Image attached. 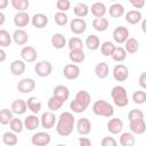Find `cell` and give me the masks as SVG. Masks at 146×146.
<instances>
[{
	"instance_id": "cell-52",
	"label": "cell",
	"mask_w": 146,
	"mask_h": 146,
	"mask_svg": "<svg viewBox=\"0 0 146 146\" xmlns=\"http://www.w3.org/2000/svg\"><path fill=\"white\" fill-rule=\"evenodd\" d=\"M139 84H140L141 88L146 89V72L140 74V76H139Z\"/></svg>"
},
{
	"instance_id": "cell-14",
	"label": "cell",
	"mask_w": 146,
	"mask_h": 146,
	"mask_svg": "<svg viewBox=\"0 0 146 146\" xmlns=\"http://www.w3.org/2000/svg\"><path fill=\"white\" fill-rule=\"evenodd\" d=\"M107 129L110 132L112 133H119L121 132V130L123 129V122L119 119V117H114L111 119L107 123Z\"/></svg>"
},
{
	"instance_id": "cell-10",
	"label": "cell",
	"mask_w": 146,
	"mask_h": 146,
	"mask_svg": "<svg viewBox=\"0 0 146 146\" xmlns=\"http://www.w3.org/2000/svg\"><path fill=\"white\" fill-rule=\"evenodd\" d=\"M70 27H71V31L73 33L81 34V33H83L86 31L87 24L82 18H74V19H72V22L70 24Z\"/></svg>"
},
{
	"instance_id": "cell-35",
	"label": "cell",
	"mask_w": 146,
	"mask_h": 146,
	"mask_svg": "<svg viewBox=\"0 0 146 146\" xmlns=\"http://www.w3.org/2000/svg\"><path fill=\"white\" fill-rule=\"evenodd\" d=\"M125 57H127V50L123 49L122 47H115V50L112 54V58L115 62H122L125 59Z\"/></svg>"
},
{
	"instance_id": "cell-56",
	"label": "cell",
	"mask_w": 146,
	"mask_h": 146,
	"mask_svg": "<svg viewBox=\"0 0 146 146\" xmlns=\"http://www.w3.org/2000/svg\"><path fill=\"white\" fill-rule=\"evenodd\" d=\"M3 22H5V15L3 13H0V25H2Z\"/></svg>"
},
{
	"instance_id": "cell-33",
	"label": "cell",
	"mask_w": 146,
	"mask_h": 146,
	"mask_svg": "<svg viewBox=\"0 0 146 146\" xmlns=\"http://www.w3.org/2000/svg\"><path fill=\"white\" fill-rule=\"evenodd\" d=\"M124 13V8L122 5L120 3H114L110 7V15L114 18H117V17H121Z\"/></svg>"
},
{
	"instance_id": "cell-44",
	"label": "cell",
	"mask_w": 146,
	"mask_h": 146,
	"mask_svg": "<svg viewBox=\"0 0 146 146\" xmlns=\"http://www.w3.org/2000/svg\"><path fill=\"white\" fill-rule=\"evenodd\" d=\"M70 108H71L73 112H75V113H81V112H84V111L87 110V107H86L83 104H81L78 99H74V100L71 102Z\"/></svg>"
},
{
	"instance_id": "cell-37",
	"label": "cell",
	"mask_w": 146,
	"mask_h": 146,
	"mask_svg": "<svg viewBox=\"0 0 146 146\" xmlns=\"http://www.w3.org/2000/svg\"><path fill=\"white\" fill-rule=\"evenodd\" d=\"M73 11H74L75 16H78V17H84V16L88 15L89 9H88V6L86 3H78L73 8Z\"/></svg>"
},
{
	"instance_id": "cell-59",
	"label": "cell",
	"mask_w": 146,
	"mask_h": 146,
	"mask_svg": "<svg viewBox=\"0 0 146 146\" xmlns=\"http://www.w3.org/2000/svg\"><path fill=\"white\" fill-rule=\"evenodd\" d=\"M130 1H131V0H130Z\"/></svg>"
},
{
	"instance_id": "cell-18",
	"label": "cell",
	"mask_w": 146,
	"mask_h": 146,
	"mask_svg": "<svg viewBox=\"0 0 146 146\" xmlns=\"http://www.w3.org/2000/svg\"><path fill=\"white\" fill-rule=\"evenodd\" d=\"M13 38H14V41L19 46L25 44L29 40V35L24 30H16L13 34Z\"/></svg>"
},
{
	"instance_id": "cell-57",
	"label": "cell",
	"mask_w": 146,
	"mask_h": 146,
	"mask_svg": "<svg viewBox=\"0 0 146 146\" xmlns=\"http://www.w3.org/2000/svg\"><path fill=\"white\" fill-rule=\"evenodd\" d=\"M141 29H143V31L146 33V18L143 21V23H141Z\"/></svg>"
},
{
	"instance_id": "cell-2",
	"label": "cell",
	"mask_w": 146,
	"mask_h": 146,
	"mask_svg": "<svg viewBox=\"0 0 146 146\" xmlns=\"http://www.w3.org/2000/svg\"><path fill=\"white\" fill-rule=\"evenodd\" d=\"M92 111L96 115H100V116H105V117H110L113 115L114 113V110H113V106L111 104H108L107 102L103 100V99H99V100H96L92 105Z\"/></svg>"
},
{
	"instance_id": "cell-38",
	"label": "cell",
	"mask_w": 146,
	"mask_h": 146,
	"mask_svg": "<svg viewBox=\"0 0 146 146\" xmlns=\"http://www.w3.org/2000/svg\"><path fill=\"white\" fill-rule=\"evenodd\" d=\"M114 50H115V46L110 41H105L100 47V51L104 56H112Z\"/></svg>"
},
{
	"instance_id": "cell-1",
	"label": "cell",
	"mask_w": 146,
	"mask_h": 146,
	"mask_svg": "<svg viewBox=\"0 0 146 146\" xmlns=\"http://www.w3.org/2000/svg\"><path fill=\"white\" fill-rule=\"evenodd\" d=\"M74 127V116L70 112H64L60 114L58 119V123L56 127L57 133L62 137H66L71 135L72 130Z\"/></svg>"
},
{
	"instance_id": "cell-54",
	"label": "cell",
	"mask_w": 146,
	"mask_h": 146,
	"mask_svg": "<svg viewBox=\"0 0 146 146\" xmlns=\"http://www.w3.org/2000/svg\"><path fill=\"white\" fill-rule=\"evenodd\" d=\"M8 5V0H0V9L6 8Z\"/></svg>"
},
{
	"instance_id": "cell-16",
	"label": "cell",
	"mask_w": 146,
	"mask_h": 146,
	"mask_svg": "<svg viewBox=\"0 0 146 146\" xmlns=\"http://www.w3.org/2000/svg\"><path fill=\"white\" fill-rule=\"evenodd\" d=\"M130 129H131L132 132H135L137 135H140V133L145 132V130H146V123L144 122V119L130 121Z\"/></svg>"
},
{
	"instance_id": "cell-43",
	"label": "cell",
	"mask_w": 146,
	"mask_h": 146,
	"mask_svg": "<svg viewBox=\"0 0 146 146\" xmlns=\"http://www.w3.org/2000/svg\"><path fill=\"white\" fill-rule=\"evenodd\" d=\"M132 100L136 104H143L146 102V92L143 90H137L132 95Z\"/></svg>"
},
{
	"instance_id": "cell-5",
	"label": "cell",
	"mask_w": 146,
	"mask_h": 146,
	"mask_svg": "<svg viewBox=\"0 0 146 146\" xmlns=\"http://www.w3.org/2000/svg\"><path fill=\"white\" fill-rule=\"evenodd\" d=\"M113 76H114V79H115L116 81H119V82L125 81V80L128 79V76H129V71H128L127 66H124V65H122V64L116 65V66L114 67V70H113Z\"/></svg>"
},
{
	"instance_id": "cell-49",
	"label": "cell",
	"mask_w": 146,
	"mask_h": 146,
	"mask_svg": "<svg viewBox=\"0 0 146 146\" xmlns=\"http://www.w3.org/2000/svg\"><path fill=\"white\" fill-rule=\"evenodd\" d=\"M56 7L59 11H66V10L70 9L71 2H70V0H57Z\"/></svg>"
},
{
	"instance_id": "cell-51",
	"label": "cell",
	"mask_w": 146,
	"mask_h": 146,
	"mask_svg": "<svg viewBox=\"0 0 146 146\" xmlns=\"http://www.w3.org/2000/svg\"><path fill=\"white\" fill-rule=\"evenodd\" d=\"M130 2H131V5H132L135 8H137V9L143 8V7L145 6V0H131Z\"/></svg>"
},
{
	"instance_id": "cell-17",
	"label": "cell",
	"mask_w": 146,
	"mask_h": 146,
	"mask_svg": "<svg viewBox=\"0 0 146 146\" xmlns=\"http://www.w3.org/2000/svg\"><path fill=\"white\" fill-rule=\"evenodd\" d=\"M32 24L36 29H42L48 24V17L43 14H35L32 17Z\"/></svg>"
},
{
	"instance_id": "cell-21",
	"label": "cell",
	"mask_w": 146,
	"mask_h": 146,
	"mask_svg": "<svg viewBox=\"0 0 146 146\" xmlns=\"http://www.w3.org/2000/svg\"><path fill=\"white\" fill-rule=\"evenodd\" d=\"M92 27L99 32L105 31L108 27V21L106 18H102V17H96L92 21Z\"/></svg>"
},
{
	"instance_id": "cell-25",
	"label": "cell",
	"mask_w": 146,
	"mask_h": 146,
	"mask_svg": "<svg viewBox=\"0 0 146 146\" xmlns=\"http://www.w3.org/2000/svg\"><path fill=\"white\" fill-rule=\"evenodd\" d=\"M54 96H57V97H59L60 99H63L65 102V100H67V98L70 96V91H68L67 87L59 84L54 89Z\"/></svg>"
},
{
	"instance_id": "cell-53",
	"label": "cell",
	"mask_w": 146,
	"mask_h": 146,
	"mask_svg": "<svg viewBox=\"0 0 146 146\" xmlns=\"http://www.w3.org/2000/svg\"><path fill=\"white\" fill-rule=\"evenodd\" d=\"M79 144L81 146H90L91 145V141L88 138H80L79 139Z\"/></svg>"
},
{
	"instance_id": "cell-46",
	"label": "cell",
	"mask_w": 146,
	"mask_h": 146,
	"mask_svg": "<svg viewBox=\"0 0 146 146\" xmlns=\"http://www.w3.org/2000/svg\"><path fill=\"white\" fill-rule=\"evenodd\" d=\"M10 128H11L13 131L19 133L23 130V122L18 117H13V120L10 121Z\"/></svg>"
},
{
	"instance_id": "cell-58",
	"label": "cell",
	"mask_w": 146,
	"mask_h": 146,
	"mask_svg": "<svg viewBox=\"0 0 146 146\" xmlns=\"http://www.w3.org/2000/svg\"><path fill=\"white\" fill-rule=\"evenodd\" d=\"M111 1H116V0H111Z\"/></svg>"
},
{
	"instance_id": "cell-24",
	"label": "cell",
	"mask_w": 146,
	"mask_h": 146,
	"mask_svg": "<svg viewBox=\"0 0 146 146\" xmlns=\"http://www.w3.org/2000/svg\"><path fill=\"white\" fill-rule=\"evenodd\" d=\"M95 73H96V75H97L99 79L106 78L107 74H108V65H107L106 63H104V62L98 63V64L96 65V67H95Z\"/></svg>"
},
{
	"instance_id": "cell-32",
	"label": "cell",
	"mask_w": 146,
	"mask_h": 146,
	"mask_svg": "<svg viewBox=\"0 0 146 146\" xmlns=\"http://www.w3.org/2000/svg\"><path fill=\"white\" fill-rule=\"evenodd\" d=\"M27 107L34 113V114H36L39 111H40V108H41V103H40V100L36 98V97H30L29 99H27Z\"/></svg>"
},
{
	"instance_id": "cell-19",
	"label": "cell",
	"mask_w": 146,
	"mask_h": 146,
	"mask_svg": "<svg viewBox=\"0 0 146 146\" xmlns=\"http://www.w3.org/2000/svg\"><path fill=\"white\" fill-rule=\"evenodd\" d=\"M26 107H27V104L23 99H16L11 104V110L16 114H23V113H25Z\"/></svg>"
},
{
	"instance_id": "cell-20",
	"label": "cell",
	"mask_w": 146,
	"mask_h": 146,
	"mask_svg": "<svg viewBox=\"0 0 146 146\" xmlns=\"http://www.w3.org/2000/svg\"><path fill=\"white\" fill-rule=\"evenodd\" d=\"M66 43V40H65V36L60 33H55L52 36H51V44L54 46V48L56 49H62L64 48Z\"/></svg>"
},
{
	"instance_id": "cell-3",
	"label": "cell",
	"mask_w": 146,
	"mask_h": 146,
	"mask_svg": "<svg viewBox=\"0 0 146 146\" xmlns=\"http://www.w3.org/2000/svg\"><path fill=\"white\" fill-rule=\"evenodd\" d=\"M111 96L114 100V104L119 107H124L128 105V96L127 91L122 86H115L113 87L111 91Z\"/></svg>"
},
{
	"instance_id": "cell-8",
	"label": "cell",
	"mask_w": 146,
	"mask_h": 146,
	"mask_svg": "<svg viewBox=\"0 0 146 146\" xmlns=\"http://www.w3.org/2000/svg\"><path fill=\"white\" fill-rule=\"evenodd\" d=\"M50 143V136L47 132H36L32 136V144L35 146H44Z\"/></svg>"
},
{
	"instance_id": "cell-36",
	"label": "cell",
	"mask_w": 146,
	"mask_h": 146,
	"mask_svg": "<svg viewBox=\"0 0 146 146\" xmlns=\"http://www.w3.org/2000/svg\"><path fill=\"white\" fill-rule=\"evenodd\" d=\"M120 144L122 146H132L135 144V137L130 132H124L120 137Z\"/></svg>"
},
{
	"instance_id": "cell-9",
	"label": "cell",
	"mask_w": 146,
	"mask_h": 146,
	"mask_svg": "<svg viewBox=\"0 0 146 146\" xmlns=\"http://www.w3.org/2000/svg\"><path fill=\"white\" fill-rule=\"evenodd\" d=\"M63 73H64V76L68 80H74L79 76L80 74V68L79 66H76L75 64H67L64 70H63Z\"/></svg>"
},
{
	"instance_id": "cell-47",
	"label": "cell",
	"mask_w": 146,
	"mask_h": 146,
	"mask_svg": "<svg viewBox=\"0 0 146 146\" xmlns=\"http://www.w3.org/2000/svg\"><path fill=\"white\" fill-rule=\"evenodd\" d=\"M55 22L59 26H64L67 23V15L64 11H58L55 14Z\"/></svg>"
},
{
	"instance_id": "cell-30",
	"label": "cell",
	"mask_w": 146,
	"mask_h": 146,
	"mask_svg": "<svg viewBox=\"0 0 146 146\" xmlns=\"http://www.w3.org/2000/svg\"><path fill=\"white\" fill-rule=\"evenodd\" d=\"M139 49V43L135 38H129L125 41V50L130 54H135L137 52V50Z\"/></svg>"
},
{
	"instance_id": "cell-41",
	"label": "cell",
	"mask_w": 146,
	"mask_h": 146,
	"mask_svg": "<svg viewBox=\"0 0 146 146\" xmlns=\"http://www.w3.org/2000/svg\"><path fill=\"white\" fill-rule=\"evenodd\" d=\"M11 5L15 9H17L19 11H24L29 8L30 2H29V0H11Z\"/></svg>"
},
{
	"instance_id": "cell-42",
	"label": "cell",
	"mask_w": 146,
	"mask_h": 146,
	"mask_svg": "<svg viewBox=\"0 0 146 146\" xmlns=\"http://www.w3.org/2000/svg\"><path fill=\"white\" fill-rule=\"evenodd\" d=\"M2 140L6 145H9V146H14V145L17 144V137L13 132H5L3 137H2Z\"/></svg>"
},
{
	"instance_id": "cell-39",
	"label": "cell",
	"mask_w": 146,
	"mask_h": 146,
	"mask_svg": "<svg viewBox=\"0 0 146 146\" xmlns=\"http://www.w3.org/2000/svg\"><path fill=\"white\" fill-rule=\"evenodd\" d=\"M13 120V113L8 108H2L0 111V122L2 124H8Z\"/></svg>"
},
{
	"instance_id": "cell-27",
	"label": "cell",
	"mask_w": 146,
	"mask_h": 146,
	"mask_svg": "<svg viewBox=\"0 0 146 146\" xmlns=\"http://www.w3.org/2000/svg\"><path fill=\"white\" fill-rule=\"evenodd\" d=\"M141 18V13L138 10H130L125 15V19L130 24H137Z\"/></svg>"
},
{
	"instance_id": "cell-13",
	"label": "cell",
	"mask_w": 146,
	"mask_h": 146,
	"mask_svg": "<svg viewBox=\"0 0 146 146\" xmlns=\"http://www.w3.org/2000/svg\"><path fill=\"white\" fill-rule=\"evenodd\" d=\"M76 129H78V132L79 133H81V135H88L90 132V130H91L90 121L87 117L79 119V121L76 123Z\"/></svg>"
},
{
	"instance_id": "cell-28",
	"label": "cell",
	"mask_w": 146,
	"mask_h": 146,
	"mask_svg": "<svg viewBox=\"0 0 146 146\" xmlns=\"http://www.w3.org/2000/svg\"><path fill=\"white\" fill-rule=\"evenodd\" d=\"M70 59L74 63H81L84 60V52L82 49H73L70 51Z\"/></svg>"
},
{
	"instance_id": "cell-23",
	"label": "cell",
	"mask_w": 146,
	"mask_h": 146,
	"mask_svg": "<svg viewBox=\"0 0 146 146\" xmlns=\"http://www.w3.org/2000/svg\"><path fill=\"white\" fill-rule=\"evenodd\" d=\"M106 13V7L102 2H95L91 6V14L95 17H103Z\"/></svg>"
},
{
	"instance_id": "cell-29",
	"label": "cell",
	"mask_w": 146,
	"mask_h": 146,
	"mask_svg": "<svg viewBox=\"0 0 146 146\" xmlns=\"http://www.w3.org/2000/svg\"><path fill=\"white\" fill-rule=\"evenodd\" d=\"M64 104V100L60 99L57 96H52L49 100H48V107L50 111H57L62 107V105Z\"/></svg>"
},
{
	"instance_id": "cell-11",
	"label": "cell",
	"mask_w": 146,
	"mask_h": 146,
	"mask_svg": "<svg viewBox=\"0 0 146 146\" xmlns=\"http://www.w3.org/2000/svg\"><path fill=\"white\" fill-rule=\"evenodd\" d=\"M55 121H56V116L52 112H44L41 116V124L46 129H51L55 124Z\"/></svg>"
},
{
	"instance_id": "cell-6",
	"label": "cell",
	"mask_w": 146,
	"mask_h": 146,
	"mask_svg": "<svg viewBox=\"0 0 146 146\" xmlns=\"http://www.w3.org/2000/svg\"><path fill=\"white\" fill-rule=\"evenodd\" d=\"M34 88H35V82L33 79H30V78L22 79L17 84V90L19 92H23V94L31 92L34 90Z\"/></svg>"
},
{
	"instance_id": "cell-34",
	"label": "cell",
	"mask_w": 146,
	"mask_h": 146,
	"mask_svg": "<svg viewBox=\"0 0 146 146\" xmlns=\"http://www.w3.org/2000/svg\"><path fill=\"white\" fill-rule=\"evenodd\" d=\"M86 46L90 50H96L99 47V38L97 35H94V34L88 35V38L86 40Z\"/></svg>"
},
{
	"instance_id": "cell-26",
	"label": "cell",
	"mask_w": 146,
	"mask_h": 146,
	"mask_svg": "<svg viewBox=\"0 0 146 146\" xmlns=\"http://www.w3.org/2000/svg\"><path fill=\"white\" fill-rule=\"evenodd\" d=\"M26 129L29 130H34L39 127L40 124V121H39V117L36 115H29L27 117H25V122H24Z\"/></svg>"
},
{
	"instance_id": "cell-45",
	"label": "cell",
	"mask_w": 146,
	"mask_h": 146,
	"mask_svg": "<svg viewBox=\"0 0 146 146\" xmlns=\"http://www.w3.org/2000/svg\"><path fill=\"white\" fill-rule=\"evenodd\" d=\"M83 47V43L81 41V39L76 38V36H73L68 41V48L70 50H73V49H82Z\"/></svg>"
},
{
	"instance_id": "cell-22",
	"label": "cell",
	"mask_w": 146,
	"mask_h": 146,
	"mask_svg": "<svg viewBox=\"0 0 146 146\" xmlns=\"http://www.w3.org/2000/svg\"><path fill=\"white\" fill-rule=\"evenodd\" d=\"M10 71L14 75H21L25 71V64L22 60H14L10 64Z\"/></svg>"
},
{
	"instance_id": "cell-4",
	"label": "cell",
	"mask_w": 146,
	"mask_h": 146,
	"mask_svg": "<svg viewBox=\"0 0 146 146\" xmlns=\"http://www.w3.org/2000/svg\"><path fill=\"white\" fill-rule=\"evenodd\" d=\"M34 70H35V73H36L39 76L44 78V76H48V75L51 73L52 66H51V64H50L49 62L42 60V62H39V63L35 64Z\"/></svg>"
},
{
	"instance_id": "cell-31",
	"label": "cell",
	"mask_w": 146,
	"mask_h": 146,
	"mask_svg": "<svg viewBox=\"0 0 146 146\" xmlns=\"http://www.w3.org/2000/svg\"><path fill=\"white\" fill-rule=\"evenodd\" d=\"M75 99H78L81 104H83L86 107H88V105L90 104V95H89V92L88 91H86V90H80V91H78V94H76V96H75Z\"/></svg>"
},
{
	"instance_id": "cell-50",
	"label": "cell",
	"mask_w": 146,
	"mask_h": 146,
	"mask_svg": "<svg viewBox=\"0 0 146 146\" xmlns=\"http://www.w3.org/2000/svg\"><path fill=\"white\" fill-rule=\"evenodd\" d=\"M102 145L103 146H116V141L112 137H105L102 140Z\"/></svg>"
},
{
	"instance_id": "cell-55",
	"label": "cell",
	"mask_w": 146,
	"mask_h": 146,
	"mask_svg": "<svg viewBox=\"0 0 146 146\" xmlns=\"http://www.w3.org/2000/svg\"><path fill=\"white\" fill-rule=\"evenodd\" d=\"M6 58V52L3 51V49H0V62H3Z\"/></svg>"
},
{
	"instance_id": "cell-40",
	"label": "cell",
	"mask_w": 146,
	"mask_h": 146,
	"mask_svg": "<svg viewBox=\"0 0 146 146\" xmlns=\"http://www.w3.org/2000/svg\"><path fill=\"white\" fill-rule=\"evenodd\" d=\"M11 43V36L6 30H0V46L8 47Z\"/></svg>"
},
{
	"instance_id": "cell-15",
	"label": "cell",
	"mask_w": 146,
	"mask_h": 146,
	"mask_svg": "<svg viewBox=\"0 0 146 146\" xmlns=\"http://www.w3.org/2000/svg\"><path fill=\"white\" fill-rule=\"evenodd\" d=\"M29 21H30L29 14H26L25 11H19L14 17V23L18 27H24L25 25L29 24Z\"/></svg>"
},
{
	"instance_id": "cell-48",
	"label": "cell",
	"mask_w": 146,
	"mask_h": 146,
	"mask_svg": "<svg viewBox=\"0 0 146 146\" xmlns=\"http://www.w3.org/2000/svg\"><path fill=\"white\" fill-rule=\"evenodd\" d=\"M128 117H129V121L140 120V119H144V113H143L140 110H137V108H135V110H131V111L129 112V115H128Z\"/></svg>"
},
{
	"instance_id": "cell-12",
	"label": "cell",
	"mask_w": 146,
	"mask_h": 146,
	"mask_svg": "<svg viewBox=\"0 0 146 146\" xmlns=\"http://www.w3.org/2000/svg\"><path fill=\"white\" fill-rule=\"evenodd\" d=\"M21 55H22V58L24 59V60H26V62H34L35 59H36V50L33 48V47H30V46H27V47H24L23 49H22V51H21Z\"/></svg>"
},
{
	"instance_id": "cell-7",
	"label": "cell",
	"mask_w": 146,
	"mask_h": 146,
	"mask_svg": "<svg viewBox=\"0 0 146 146\" xmlns=\"http://www.w3.org/2000/svg\"><path fill=\"white\" fill-rule=\"evenodd\" d=\"M129 31L124 26H117L113 32V38L117 43H123L128 40Z\"/></svg>"
}]
</instances>
